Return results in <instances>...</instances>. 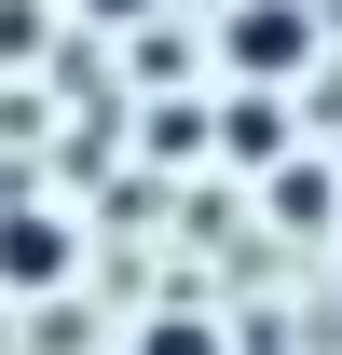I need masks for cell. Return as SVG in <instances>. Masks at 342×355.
<instances>
[{"instance_id":"obj_4","label":"cell","mask_w":342,"mask_h":355,"mask_svg":"<svg viewBox=\"0 0 342 355\" xmlns=\"http://www.w3.org/2000/svg\"><path fill=\"white\" fill-rule=\"evenodd\" d=\"M96 14H137V0H96Z\"/></svg>"},{"instance_id":"obj_2","label":"cell","mask_w":342,"mask_h":355,"mask_svg":"<svg viewBox=\"0 0 342 355\" xmlns=\"http://www.w3.org/2000/svg\"><path fill=\"white\" fill-rule=\"evenodd\" d=\"M69 273V232L55 219H0V287H55Z\"/></svg>"},{"instance_id":"obj_3","label":"cell","mask_w":342,"mask_h":355,"mask_svg":"<svg viewBox=\"0 0 342 355\" xmlns=\"http://www.w3.org/2000/svg\"><path fill=\"white\" fill-rule=\"evenodd\" d=\"M137 355H219V328H178V314H165V328H151Z\"/></svg>"},{"instance_id":"obj_1","label":"cell","mask_w":342,"mask_h":355,"mask_svg":"<svg viewBox=\"0 0 342 355\" xmlns=\"http://www.w3.org/2000/svg\"><path fill=\"white\" fill-rule=\"evenodd\" d=\"M301 55H315V14H288V0H247V14H233V69L274 83V69H301Z\"/></svg>"}]
</instances>
